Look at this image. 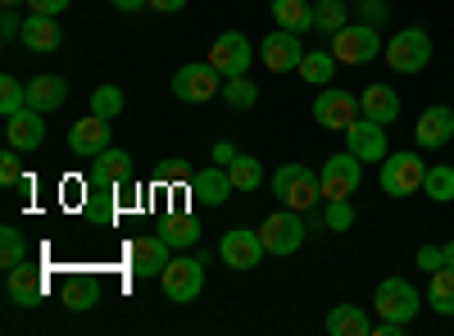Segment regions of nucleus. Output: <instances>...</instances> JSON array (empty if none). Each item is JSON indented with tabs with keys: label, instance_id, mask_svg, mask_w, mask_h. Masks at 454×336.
<instances>
[{
	"label": "nucleus",
	"instance_id": "1",
	"mask_svg": "<svg viewBox=\"0 0 454 336\" xmlns=\"http://www.w3.org/2000/svg\"><path fill=\"white\" fill-rule=\"evenodd\" d=\"M273 191H278V200L286 205V209H314L318 205V196H323V186H318V177L305 168V164H282L278 173H273Z\"/></svg>",
	"mask_w": 454,
	"mask_h": 336
},
{
	"label": "nucleus",
	"instance_id": "2",
	"mask_svg": "<svg viewBox=\"0 0 454 336\" xmlns=\"http://www.w3.org/2000/svg\"><path fill=\"white\" fill-rule=\"evenodd\" d=\"M305 218H300V209H278L259 223V237H263V250L269 254H295L300 246H305Z\"/></svg>",
	"mask_w": 454,
	"mask_h": 336
},
{
	"label": "nucleus",
	"instance_id": "3",
	"mask_svg": "<svg viewBox=\"0 0 454 336\" xmlns=\"http://www.w3.org/2000/svg\"><path fill=\"white\" fill-rule=\"evenodd\" d=\"M423 182H427V164L423 155H413V151H400V155H387L382 160V191L404 200L413 191H423Z\"/></svg>",
	"mask_w": 454,
	"mask_h": 336
},
{
	"label": "nucleus",
	"instance_id": "4",
	"mask_svg": "<svg viewBox=\"0 0 454 336\" xmlns=\"http://www.w3.org/2000/svg\"><path fill=\"white\" fill-rule=\"evenodd\" d=\"M382 51H387L382 36H377V27H368V23H346V27L332 36L336 64H372Z\"/></svg>",
	"mask_w": 454,
	"mask_h": 336
},
{
	"label": "nucleus",
	"instance_id": "5",
	"mask_svg": "<svg viewBox=\"0 0 454 336\" xmlns=\"http://www.w3.org/2000/svg\"><path fill=\"white\" fill-rule=\"evenodd\" d=\"M359 182H364V160L355 151L346 155H332L318 173V186H323V200H350L359 191Z\"/></svg>",
	"mask_w": 454,
	"mask_h": 336
},
{
	"label": "nucleus",
	"instance_id": "6",
	"mask_svg": "<svg viewBox=\"0 0 454 336\" xmlns=\"http://www.w3.org/2000/svg\"><path fill=\"white\" fill-rule=\"evenodd\" d=\"M382 55H387V64L395 73H423L427 59H432V36L423 27H404V32L391 36V46Z\"/></svg>",
	"mask_w": 454,
	"mask_h": 336
},
{
	"label": "nucleus",
	"instance_id": "7",
	"mask_svg": "<svg viewBox=\"0 0 454 336\" xmlns=\"http://www.w3.org/2000/svg\"><path fill=\"white\" fill-rule=\"evenodd\" d=\"M372 305L382 318H395V323H409L413 314L423 309V295L413 282L404 277H387V282H377V295H372Z\"/></svg>",
	"mask_w": 454,
	"mask_h": 336
},
{
	"label": "nucleus",
	"instance_id": "8",
	"mask_svg": "<svg viewBox=\"0 0 454 336\" xmlns=\"http://www.w3.org/2000/svg\"><path fill=\"white\" fill-rule=\"evenodd\" d=\"M218 254H223V264H227V269L250 273V269H259V259L269 254V250H263V237H259V228H232V232H223V241H218Z\"/></svg>",
	"mask_w": 454,
	"mask_h": 336
},
{
	"label": "nucleus",
	"instance_id": "9",
	"mask_svg": "<svg viewBox=\"0 0 454 336\" xmlns=\"http://www.w3.org/2000/svg\"><path fill=\"white\" fill-rule=\"evenodd\" d=\"M160 282H164V295L173 305H192L200 295V286H205V264L200 259H173Z\"/></svg>",
	"mask_w": 454,
	"mask_h": 336
},
{
	"label": "nucleus",
	"instance_id": "10",
	"mask_svg": "<svg viewBox=\"0 0 454 336\" xmlns=\"http://www.w3.org/2000/svg\"><path fill=\"white\" fill-rule=\"evenodd\" d=\"M218 78H223V73L214 64H186V68H177V78H173V96L186 100V105H200L214 91H223Z\"/></svg>",
	"mask_w": 454,
	"mask_h": 336
},
{
	"label": "nucleus",
	"instance_id": "11",
	"mask_svg": "<svg viewBox=\"0 0 454 336\" xmlns=\"http://www.w3.org/2000/svg\"><path fill=\"white\" fill-rule=\"evenodd\" d=\"M314 119H318L323 128H332V132H346V128L359 119V100H355L350 91H340V87H327V91H318V100H314Z\"/></svg>",
	"mask_w": 454,
	"mask_h": 336
},
{
	"label": "nucleus",
	"instance_id": "12",
	"mask_svg": "<svg viewBox=\"0 0 454 336\" xmlns=\"http://www.w3.org/2000/svg\"><path fill=\"white\" fill-rule=\"evenodd\" d=\"M168 250H173V246H168L164 237H137V241L128 246V269H132L137 277H164V269L173 264Z\"/></svg>",
	"mask_w": 454,
	"mask_h": 336
},
{
	"label": "nucleus",
	"instance_id": "13",
	"mask_svg": "<svg viewBox=\"0 0 454 336\" xmlns=\"http://www.w3.org/2000/svg\"><path fill=\"white\" fill-rule=\"evenodd\" d=\"M250 42H246V32H223L218 42L209 46V64L223 73V78H237V73L250 68Z\"/></svg>",
	"mask_w": 454,
	"mask_h": 336
},
{
	"label": "nucleus",
	"instance_id": "14",
	"mask_svg": "<svg viewBox=\"0 0 454 336\" xmlns=\"http://www.w3.org/2000/svg\"><path fill=\"white\" fill-rule=\"evenodd\" d=\"M68 151L78 160H96L100 151H109V119L100 114H87L68 128Z\"/></svg>",
	"mask_w": 454,
	"mask_h": 336
},
{
	"label": "nucleus",
	"instance_id": "15",
	"mask_svg": "<svg viewBox=\"0 0 454 336\" xmlns=\"http://www.w3.org/2000/svg\"><path fill=\"white\" fill-rule=\"evenodd\" d=\"M259 55H263V64H269V73H291V68H300V59H305V46H300V32L278 27V32H269V42L259 46Z\"/></svg>",
	"mask_w": 454,
	"mask_h": 336
},
{
	"label": "nucleus",
	"instance_id": "16",
	"mask_svg": "<svg viewBox=\"0 0 454 336\" xmlns=\"http://www.w3.org/2000/svg\"><path fill=\"white\" fill-rule=\"evenodd\" d=\"M128 177H132V155L119 151V145L100 151V155L91 160V173H87V182L96 186V191H109V186H119V182H128Z\"/></svg>",
	"mask_w": 454,
	"mask_h": 336
},
{
	"label": "nucleus",
	"instance_id": "17",
	"mask_svg": "<svg viewBox=\"0 0 454 336\" xmlns=\"http://www.w3.org/2000/svg\"><path fill=\"white\" fill-rule=\"evenodd\" d=\"M346 141H350V151H355L364 164H368V160H377V164L387 160V128L372 123V119H364V114L346 128Z\"/></svg>",
	"mask_w": 454,
	"mask_h": 336
},
{
	"label": "nucleus",
	"instance_id": "18",
	"mask_svg": "<svg viewBox=\"0 0 454 336\" xmlns=\"http://www.w3.org/2000/svg\"><path fill=\"white\" fill-rule=\"evenodd\" d=\"M5 137H10V145L14 151H36V145L46 141V123H42V109H19V114H10L5 119Z\"/></svg>",
	"mask_w": 454,
	"mask_h": 336
},
{
	"label": "nucleus",
	"instance_id": "19",
	"mask_svg": "<svg viewBox=\"0 0 454 336\" xmlns=\"http://www.w3.org/2000/svg\"><path fill=\"white\" fill-rule=\"evenodd\" d=\"M237 186H232V173H227L223 164H209V168H200V173H192V196L200 200V205H223L227 196H232Z\"/></svg>",
	"mask_w": 454,
	"mask_h": 336
},
{
	"label": "nucleus",
	"instance_id": "20",
	"mask_svg": "<svg viewBox=\"0 0 454 336\" xmlns=\"http://www.w3.org/2000/svg\"><path fill=\"white\" fill-rule=\"evenodd\" d=\"M5 286H10V301L19 309H36L42 295H46V277H42V269H32V264H19L14 273H5Z\"/></svg>",
	"mask_w": 454,
	"mask_h": 336
},
{
	"label": "nucleus",
	"instance_id": "21",
	"mask_svg": "<svg viewBox=\"0 0 454 336\" xmlns=\"http://www.w3.org/2000/svg\"><path fill=\"white\" fill-rule=\"evenodd\" d=\"M413 137H419V145H427V151H436V145H445L454 137V109L450 105H432L419 114V128H413Z\"/></svg>",
	"mask_w": 454,
	"mask_h": 336
},
{
	"label": "nucleus",
	"instance_id": "22",
	"mask_svg": "<svg viewBox=\"0 0 454 336\" xmlns=\"http://www.w3.org/2000/svg\"><path fill=\"white\" fill-rule=\"evenodd\" d=\"M23 46L36 51V55H51L64 46V32H59V19L55 14H27L23 23Z\"/></svg>",
	"mask_w": 454,
	"mask_h": 336
},
{
	"label": "nucleus",
	"instance_id": "23",
	"mask_svg": "<svg viewBox=\"0 0 454 336\" xmlns=\"http://www.w3.org/2000/svg\"><path fill=\"white\" fill-rule=\"evenodd\" d=\"M359 114L387 128V123L400 119V96H395L387 82H372V87H364V96H359Z\"/></svg>",
	"mask_w": 454,
	"mask_h": 336
},
{
	"label": "nucleus",
	"instance_id": "24",
	"mask_svg": "<svg viewBox=\"0 0 454 336\" xmlns=\"http://www.w3.org/2000/svg\"><path fill=\"white\" fill-rule=\"evenodd\" d=\"M68 100V82L59 78V73H42V78L27 82V105L42 109V114H51V109H59Z\"/></svg>",
	"mask_w": 454,
	"mask_h": 336
},
{
	"label": "nucleus",
	"instance_id": "25",
	"mask_svg": "<svg viewBox=\"0 0 454 336\" xmlns=\"http://www.w3.org/2000/svg\"><path fill=\"white\" fill-rule=\"evenodd\" d=\"M327 332H332V336H368L372 323H368V314H364L359 305H336V309L327 314Z\"/></svg>",
	"mask_w": 454,
	"mask_h": 336
},
{
	"label": "nucleus",
	"instance_id": "26",
	"mask_svg": "<svg viewBox=\"0 0 454 336\" xmlns=\"http://www.w3.org/2000/svg\"><path fill=\"white\" fill-rule=\"evenodd\" d=\"M295 73H300L309 87H327L332 73H336V55H332V51H305V59H300Z\"/></svg>",
	"mask_w": 454,
	"mask_h": 336
},
{
	"label": "nucleus",
	"instance_id": "27",
	"mask_svg": "<svg viewBox=\"0 0 454 336\" xmlns=\"http://www.w3.org/2000/svg\"><path fill=\"white\" fill-rule=\"evenodd\" d=\"M273 19L286 32H305L314 27V5H305V0H273Z\"/></svg>",
	"mask_w": 454,
	"mask_h": 336
},
{
	"label": "nucleus",
	"instance_id": "28",
	"mask_svg": "<svg viewBox=\"0 0 454 336\" xmlns=\"http://www.w3.org/2000/svg\"><path fill=\"white\" fill-rule=\"evenodd\" d=\"M346 23H350V0H318V5H314V27L318 32L336 36Z\"/></svg>",
	"mask_w": 454,
	"mask_h": 336
},
{
	"label": "nucleus",
	"instance_id": "29",
	"mask_svg": "<svg viewBox=\"0 0 454 336\" xmlns=\"http://www.w3.org/2000/svg\"><path fill=\"white\" fill-rule=\"evenodd\" d=\"M427 305H432L436 314H454V269H450V264L432 273V282H427Z\"/></svg>",
	"mask_w": 454,
	"mask_h": 336
},
{
	"label": "nucleus",
	"instance_id": "30",
	"mask_svg": "<svg viewBox=\"0 0 454 336\" xmlns=\"http://www.w3.org/2000/svg\"><path fill=\"white\" fill-rule=\"evenodd\" d=\"M160 237H164L173 250H186V246H196V237H200V223H196V218H186V214H173V218H164Z\"/></svg>",
	"mask_w": 454,
	"mask_h": 336
},
{
	"label": "nucleus",
	"instance_id": "31",
	"mask_svg": "<svg viewBox=\"0 0 454 336\" xmlns=\"http://www.w3.org/2000/svg\"><path fill=\"white\" fill-rule=\"evenodd\" d=\"M19 264H27V241L19 228H0V269L14 273Z\"/></svg>",
	"mask_w": 454,
	"mask_h": 336
},
{
	"label": "nucleus",
	"instance_id": "32",
	"mask_svg": "<svg viewBox=\"0 0 454 336\" xmlns=\"http://www.w3.org/2000/svg\"><path fill=\"white\" fill-rule=\"evenodd\" d=\"M96 301H100V282H96V277H73V282H64V305H68V309L82 314V309H91Z\"/></svg>",
	"mask_w": 454,
	"mask_h": 336
},
{
	"label": "nucleus",
	"instance_id": "33",
	"mask_svg": "<svg viewBox=\"0 0 454 336\" xmlns=\"http://www.w3.org/2000/svg\"><path fill=\"white\" fill-rule=\"evenodd\" d=\"M423 191H427L436 205H450V200H454V164H432Z\"/></svg>",
	"mask_w": 454,
	"mask_h": 336
},
{
	"label": "nucleus",
	"instance_id": "34",
	"mask_svg": "<svg viewBox=\"0 0 454 336\" xmlns=\"http://www.w3.org/2000/svg\"><path fill=\"white\" fill-rule=\"evenodd\" d=\"M223 100L232 105V109H250V105L259 100V87L246 78V73H237V78H227V82H223Z\"/></svg>",
	"mask_w": 454,
	"mask_h": 336
},
{
	"label": "nucleus",
	"instance_id": "35",
	"mask_svg": "<svg viewBox=\"0 0 454 336\" xmlns=\"http://www.w3.org/2000/svg\"><path fill=\"white\" fill-rule=\"evenodd\" d=\"M227 173H232L237 191H254V186L263 182V168H259V160H250V155H237L232 164H227Z\"/></svg>",
	"mask_w": 454,
	"mask_h": 336
},
{
	"label": "nucleus",
	"instance_id": "36",
	"mask_svg": "<svg viewBox=\"0 0 454 336\" xmlns=\"http://www.w3.org/2000/svg\"><path fill=\"white\" fill-rule=\"evenodd\" d=\"M123 91L119 87H96L91 91V114H100V119H119L123 114Z\"/></svg>",
	"mask_w": 454,
	"mask_h": 336
},
{
	"label": "nucleus",
	"instance_id": "37",
	"mask_svg": "<svg viewBox=\"0 0 454 336\" xmlns=\"http://www.w3.org/2000/svg\"><path fill=\"white\" fill-rule=\"evenodd\" d=\"M19 109H27V87L5 73V78H0V114L10 119V114H19Z\"/></svg>",
	"mask_w": 454,
	"mask_h": 336
},
{
	"label": "nucleus",
	"instance_id": "38",
	"mask_svg": "<svg viewBox=\"0 0 454 336\" xmlns=\"http://www.w3.org/2000/svg\"><path fill=\"white\" fill-rule=\"evenodd\" d=\"M323 228H332V232H350V228H355V209H350V200H327Z\"/></svg>",
	"mask_w": 454,
	"mask_h": 336
},
{
	"label": "nucleus",
	"instance_id": "39",
	"mask_svg": "<svg viewBox=\"0 0 454 336\" xmlns=\"http://www.w3.org/2000/svg\"><path fill=\"white\" fill-rule=\"evenodd\" d=\"M355 5H359L355 14H359L368 27H382V23H387V14H391V0H355Z\"/></svg>",
	"mask_w": 454,
	"mask_h": 336
},
{
	"label": "nucleus",
	"instance_id": "40",
	"mask_svg": "<svg viewBox=\"0 0 454 336\" xmlns=\"http://www.w3.org/2000/svg\"><path fill=\"white\" fill-rule=\"evenodd\" d=\"M14 182H23V164H19V151L10 145V151L0 155V186H14Z\"/></svg>",
	"mask_w": 454,
	"mask_h": 336
},
{
	"label": "nucleus",
	"instance_id": "41",
	"mask_svg": "<svg viewBox=\"0 0 454 336\" xmlns=\"http://www.w3.org/2000/svg\"><path fill=\"white\" fill-rule=\"evenodd\" d=\"M419 269H423V273H427V269H432V273L445 269V246H423V250H419Z\"/></svg>",
	"mask_w": 454,
	"mask_h": 336
},
{
	"label": "nucleus",
	"instance_id": "42",
	"mask_svg": "<svg viewBox=\"0 0 454 336\" xmlns=\"http://www.w3.org/2000/svg\"><path fill=\"white\" fill-rule=\"evenodd\" d=\"M27 10H32V14H64L68 0H27Z\"/></svg>",
	"mask_w": 454,
	"mask_h": 336
},
{
	"label": "nucleus",
	"instance_id": "43",
	"mask_svg": "<svg viewBox=\"0 0 454 336\" xmlns=\"http://www.w3.org/2000/svg\"><path fill=\"white\" fill-rule=\"evenodd\" d=\"M0 36H5V42H10V36H23V23H19V14L5 5V19H0Z\"/></svg>",
	"mask_w": 454,
	"mask_h": 336
},
{
	"label": "nucleus",
	"instance_id": "44",
	"mask_svg": "<svg viewBox=\"0 0 454 336\" xmlns=\"http://www.w3.org/2000/svg\"><path fill=\"white\" fill-rule=\"evenodd\" d=\"M214 160H218V164H232V160H237V145H232V141H218V145H214Z\"/></svg>",
	"mask_w": 454,
	"mask_h": 336
},
{
	"label": "nucleus",
	"instance_id": "45",
	"mask_svg": "<svg viewBox=\"0 0 454 336\" xmlns=\"http://www.w3.org/2000/svg\"><path fill=\"white\" fill-rule=\"evenodd\" d=\"M404 327H409V323H395V318H382V323H377L372 332H377V336H400Z\"/></svg>",
	"mask_w": 454,
	"mask_h": 336
},
{
	"label": "nucleus",
	"instance_id": "46",
	"mask_svg": "<svg viewBox=\"0 0 454 336\" xmlns=\"http://www.w3.org/2000/svg\"><path fill=\"white\" fill-rule=\"evenodd\" d=\"M114 10H123V14H137V10H150V0H109Z\"/></svg>",
	"mask_w": 454,
	"mask_h": 336
},
{
	"label": "nucleus",
	"instance_id": "47",
	"mask_svg": "<svg viewBox=\"0 0 454 336\" xmlns=\"http://www.w3.org/2000/svg\"><path fill=\"white\" fill-rule=\"evenodd\" d=\"M186 5V0H150V10H155V14H177Z\"/></svg>",
	"mask_w": 454,
	"mask_h": 336
},
{
	"label": "nucleus",
	"instance_id": "48",
	"mask_svg": "<svg viewBox=\"0 0 454 336\" xmlns=\"http://www.w3.org/2000/svg\"><path fill=\"white\" fill-rule=\"evenodd\" d=\"M164 177H168V182H177V177H186V168L173 160V164H164Z\"/></svg>",
	"mask_w": 454,
	"mask_h": 336
},
{
	"label": "nucleus",
	"instance_id": "49",
	"mask_svg": "<svg viewBox=\"0 0 454 336\" xmlns=\"http://www.w3.org/2000/svg\"><path fill=\"white\" fill-rule=\"evenodd\" d=\"M445 264L454 269V241H445Z\"/></svg>",
	"mask_w": 454,
	"mask_h": 336
},
{
	"label": "nucleus",
	"instance_id": "50",
	"mask_svg": "<svg viewBox=\"0 0 454 336\" xmlns=\"http://www.w3.org/2000/svg\"><path fill=\"white\" fill-rule=\"evenodd\" d=\"M5 5H10V10H14V5H19V0H5Z\"/></svg>",
	"mask_w": 454,
	"mask_h": 336
}]
</instances>
